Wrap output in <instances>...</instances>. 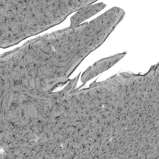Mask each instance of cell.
Returning a JSON list of instances; mask_svg holds the SVG:
<instances>
[{
	"instance_id": "cell-1",
	"label": "cell",
	"mask_w": 159,
	"mask_h": 159,
	"mask_svg": "<svg viewBox=\"0 0 159 159\" xmlns=\"http://www.w3.org/2000/svg\"><path fill=\"white\" fill-rule=\"evenodd\" d=\"M106 6L102 2L85 6L71 17L70 27L74 30L82 22L95 15Z\"/></svg>"
}]
</instances>
